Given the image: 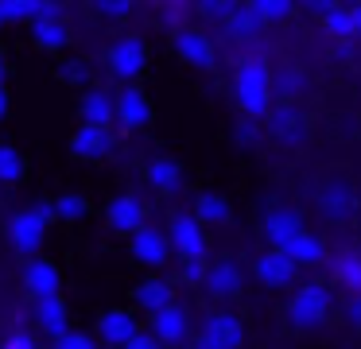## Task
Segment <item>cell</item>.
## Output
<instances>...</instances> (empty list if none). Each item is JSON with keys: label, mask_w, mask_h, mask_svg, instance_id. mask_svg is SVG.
Instances as JSON below:
<instances>
[{"label": "cell", "mask_w": 361, "mask_h": 349, "mask_svg": "<svg viewBox=\"0 0 361 349\" xmlns=\"http://www.w3.org/2000/svg\"><path fill=\"white\" fill-rule=\"evenodd\" d=\"M55 349H97V338L82 330H66L63 338H55Z\"/></svg>", "instance_id": "36"}, {"label": "cell", "mask_w": 361, "mask_h": 349, "mask_svg": "<svg viewBox=\"0 0 361 349\" xmlns=\"http://www.w3.org/2000/svg\"><path fill=\"white\" fill-rule=\"evenodd\" d=\"M0 23H8V0H0Z\"/></svg>", "instance_id": "47"}, {"label": "cell", "mask_w": 361, "mask_h": 349, "mask_svg": "<svg viewBox=\"0 0 361 349\" xmlns=\"http://www.w3.org/2000/svg\"><path fill=\"white\" fill-rule=\"evenodd\" d=\"M125 349H164V345H159V341L152 338V330H140V333H136V338L128 341Z\"/></svg>", "instance_id": "42"}, {"label": "cell", "mask_w": 361, "mask_h": 349, "mask_svg": "<svg viewBox=\"0 0 361 349\" xmlns=\"http://www.w3.org/2000/svg\"><path fill=\"white\" fill-rule=\"evenodd\" d=\"M353 47H357V43H330V59H334L338 66H350V62H353Z\"/></svg>", "instance_id": "40"}, {"label": "cell", "mask_w": 361, "mask_h": 349, "mask_svg": "<svg viewBox=\"0 0 361 349\" xmlns=\"http://www.w3.org/2000/svg\"><path fill=\"white\" fill-rule=\"evenodd\" d=\"M221 27H226V35H229V39H237V43H252V39L264 35V23H260V16L252 12L249 4H237V8H233V16H229V20L221 23Z\"/></svg>", "instance_id": "29"}, {"label": "cell", "mask_w": 361, "mask_h": 349, "mask_svg": "<svg viewBox=\"0 0 361 349\" xmlns=\"http://www.w3.org/2000/svg\"><path fill=\"white\" fill-rule=\"evenodd\" d=\"M338 295L322 279H307L283 299V326L295 333H319L322 326H330V318L338 314Z\"/></svg>", "instance_id": "2"}, {"label": "cell", "mask_w": 361, "mask_h": 349, "mask_svg": "<svg viewBox=\"0 0 361 349\" xmlns=\"http://www.w3.org/2000/svg\"><path fill=\"white\" fill-rule=\"evenodd\" d=\"M55 214L59 221H82L90 214V202L82 194H63V198H55Z\"/></svg>", "instance_id": "33"}, {"label": "cell", "mask_w": 361, "mask_h": 349, "mask_svg": "<svg viewBox=\"0 0 361 349\" xmlns=\"http://www.w3.org/2000/svg\"><path fill=\"white\" fill-rule=\"evenodd\" d=\"M152 116H156V109H152L148 93H144L140 85H125V90L117 93V124H121L125 132L148 128Z\"/></svg>", "instance_id": "18"}, {"label": "cell", "mask_w": 361, "mask_h": 349, "mask_svg": "<svg viewBox=\"0 0 361 349\" xmlns=\"http://www.w3.org/2000/svg\"><path fill=\"white\" fill-rule=\"evenodd\" d=\"M35 314H39V326L51 333V338H63V333L71 330V314H66L63 295H51V299H39Z\"/></svg>", "instance_id": "30"}, {"label": "cell", "mask_w": 361, "mask_h": 349, "mask_svg": "<svg viewBox=\"0 0 361 349\" xmlns=\"http://www.w3.org/2000/svg\"><path fill=\"white\" fill-rule=\"evenodd\" d=\"M202 291L210 295L214 302H233V299H241V291H245V268L237 260H214L210 264V271H206V283H202Z\"/></svg>", "instance_id": "14"}, {"label": "cell", "mask_w": 361, "mask_h": 349, "mask_svg": "<svg viewBox=\"0 0 361 349\" xmlns=\"http://www.w3.org/2000/svg\"><path fill=\"white\" fill-rule=\"evenodd\" d=\"M4 78H8V62H4V54H0V90H4Z\"/></svg>", "instance_id": "46"}, {"label": "cell", "mask_w": 361, "mask_h": 349, "mask_svg": "<svg viewBox=\"0 0 361 349\" xmlns=\"http://www.w3.org/2000/svg\"><path fill=\"white\" fill-rule=\"evenodd\" d=\"M187 12H190L187 4H164V8H159L164 23H167V27H175V31H183V27H187V23H183V20H187Z\"/></svg>", "instance_id": "37"}, {"label": "cell", "mask_w": 361, "mask_h": 349, "mask_svg": "<svg viewBox=\"0 0 361 349\" xmlns=\"http://www.w3.org/2000/svg\"><path fill=\"white\" fill-rule=\"evenodd\" d=\"M55 202H39V206L24 209V214L12 217V245H16V252L32 256L39 252L43 237H47V225L55 221Z\"/></svg>", "instance_id": "8"}, {"label": "cell", "mask_w": 361, "mask_h": 349, "mask_svg": "<svg viewBox=\"0 0 361 349\" xmlns=\"http://www.w3.org/2000/svg\"><path fill=\"white\" fill-rule=\"evenodd\" d=\"M190 214L202 221V229H226V225H233V202L221 190H198Z\"/></svg>", "instance_id": "22"}, {"label": "cell", "mask_w": 361, "mask_h": 349, "mask_svg": "<svg viewBox=\"0 0 361 349\" xmlns=\"http://www.w3.org/2000/svg\"><path fill=\"white\" fill-rule=\"evenodd\" d=\"M283 252L291 256V260L299 264V268H322V264H330V248H326V240L319 237V233H311V229H303L295 240H291Z\"/></svg>", "instance_id": "27"}, {"label": "cell", "mask_w": 361, "mask_h": 349, "mask_svg": "<svg viewBox=\"0 0 361 349\" xmlns=\"http://www.w3.org/2000/svg\"><path fill=\"white\" fill-rule=\"evenodd\" d=\"M105 62H109V74L117 78V82L133 85L136 78L148 70V43H144L140 35H121V39H113Z\"/></svg>", "instance_id": "9"}, {"label": "cell", "mask_w": 361, "mask_h": 349, "mask_svg": "<svg viewBox=\"0 0 361 349\" xmlns=\"http://www.w3.org/2000/svg\"><path fill=\"white\" fill-rule=\"evenodd\" d=\"M249 8L260 16V23H264V27H272V23H288L291 16L299 12V8L291 4V0H252Z\"/></svg>", "instance_id": "32"}, {"label": "cell", "mask_w": 361, "mask_h": 349, "mask_svg": "<svg viewBox=\"0 0 361 349\" xmlns=\"http://www.w3.org/2000/svg\"><path fill=\"white\" fill-rule=\"evenodd\" d=\"M113 132L109 128H90V124H82L78 132L71 136V155L74 159H82V163H97V159H105V155L113 152Z\"/></svg>", "instance_id": "23"}, {"label": "cell", "mask_w": 361, "mask_h": 349, "mask_svg": "<svg viewBox=\"0 0 361 349\" xmlns=\"http://www.w3.org/2000/svg\"><path fill=\"white\" fill-rule=\"evenodd\" d=\"M59 287H63V276H59V268L51 260H27L24 264V291L35 302L59 295Z\"/></svg>", "instance_id": "25"}, {"label": "cell", "mask_w": 361, "mask_h": 349, "mask_svg": "<svg viewBox=\"0 0 361 349\" xmlns=\"http://www.w3.org/2000/svg\"><path fill=\"white\" fill-rule=\"evenodd\" d=\"M353 8V27H357V43H361V0L357 4H350Z\"/></svg>", "instance_id": "44"}, {"label": "cell", "mask_w": 361, "mask_h": 349, "mask_svg": "<svg viewBox=\"0 0 361 349\" xmlns=\"http://www.w3.org/2000/svg\"><path fill=\"white\" fill-rule=\"evenodd\" d=\"M249 330H245V318L233 310H210L202 318V326L195 330V349H245Z\"/></svg>", "instance_id": "5"}, {"label": "cell", "mask_w": 361, "mask_h": 349, "mask_svg": "<svg viewBox=\"0 0 361 349\" xmlns=\"http://www.w3.org/2000/svg\"><path fill=\"white\" fill-rule=\"evenodd\" d=\"M187 349H195V345H187Z\"/></svg>", "instance_id": "49"}, {"label": "cell", "mask_w": 361, "mask_h": 349, "mask_svg": "<svg viewBox=\"0 0 361 349\" xmlns=\"http://www.w3.org/2000/svg\"><path fill=\"white\" fill-rule=\"evenodd\" d=\"M128 252H133V260L144 264V268H164V264L171 260V240H167V229L144 225L140 233L128 237Z\"/></svg>", "instance_id": "16"}, {"label": "cell", "mask_w": 361, "mask_h": 349, "mask_svg": "<svg viewBox=\"0 0 361 349\" xmlns=\"http://www.w3.org/2000/svg\"><path fill=\"white\" fill-rule=\"evenodd\" d=\"M0 349H39V345H35V338H32L27 330H16V333H12V338L4 341Z\"/></svg>", "instance_id": "41"}, {"label": "cell", "mask_w": 361, "mask_h": 349, "mask_svg": "<svg viewBox=\"0 0 361 349\" xmlns=\"http://www.w3.org/2000/svg\"><path fill=\"white\" fill-rule=\"evenodd\" d=\"M171 43H175V54H179V59L187 62L190 70H202V74L218 70V43H214V39L206 35L202 27H183V31H175Z\"/></svg>", "instance_id": "12"}, {"label": "cell", "mask_w": 361, "mask_h": 349, "mask_svg": "<svg viewBox=\"0 0 361 349\" xmlns=\"http://www.w3.org/2000/svg\"><path fill=\"white\" fill-rule=\"evenodd\" d=\"M229 140H233L241 152H257V147L264 144V124L241 116V121H233V128H229Z\"/></svg>", "instance_id": "31"}, {"label": "cell", "mask_w": 361, "mask_h": 349, "mask_svg": "<svg viewBox=\"0 0 361 349\" xmlns=\"http://www.w3.org/2000/svg\"><path fill=\"white\" fill-rule=\"evenodd\" d=\"M59 74H63L66 82H86V62H66Z\"/></svg>", "instance_id": "43"}, {"label": "cell", "mask_w": 361, "mask_h": 349, "mask_svg": "<svg viewBox=\"0 0 361 349\" xmlns=\"http://www.w3.org/2000/svg\"><path fill=\"white\" fill-rule=\"evenodd\" d=\"M206 271H210V260H179V283L183 287H202Z\"/></svg>", "instance_id": "35"}, {"label": "cell", "mask_w": 361, "mask_h": 349, "mask_svg": "<svg viewBox=\"0 0 361 349\" xmlns=\"http://www.w3.org/2000/svg\"><path fill=\"white\" fill-rule=\"evenodd\" d=\"M144 178H148V186L156 194H164V198H175V194L187 186V171H183V163L171 159V155H156V159L148 163V171H144Z\"/></svg>", "instance_id": "21"}, {"label": "cell", "mask_w": 361, "mask_h": 349, "mask_svg": "<svg viewBox=\"0 0 361 349\" xmlns=\"http://www.w3.org/2000/svg\"><path fill=\"white\" fill-rule=\"evenodd\" d=\"M97 12H102V16H109V20H128L133 4H125V0H113V4H97Z\"/></svg>", "instance_id": "39"}, {"label": "cell", "mask_w": 361, "mask_h": 349, "mask_svg": "<svg viewBox=\"0 0 361 349\" xmlns=\"http://www.w3.org/2000/svg\"><path fill=\"white\" fill-rule=\"evenodd\" d=\"M314 214L330 225H353L361 217V198L350 175H326L314 186Z\"/></svg>", "instance_id": "3"}, {"label": "cell", "mask_w": 361, "mask_h": 349, "mask_svg": "<svg viewBox=\"0 0 361 349\" xmlns=\"http://www.w3.org/2000/svg\"><path fill=\"white\" fill-rule=\"evenodd\" d=\"M311 93H314V78L307 66H299V62L272 66V97L276 101H283V105H303Z\"/></svg>", "instance_id": "13"}, {"label": "cell", "mask_w": 361, "mask_h": 349, "mask_svg": "<svg viewBox=\"0 0 361 349\" xmlns=\"http://www.w3.org/2000/svg\"><path fill=\"white\" fill-rule=\"evenodd\" d=\"M264 136L272 140V144H280V147H303V144H311V136H314L311 109L276 101L272 113L264 116Z\"/></svg>", "instance_id": "4"}, {"label": "cell", "mask_w": 361, "mask_h": 349, "mask_svg": "<svg viewBox=\"0 0 361 349\" xmlns=\"http://www.w3.org/2000/svg\"><path fill=\"white\" fill-rule=\"evenodd\" d=\"M299 264L291 260L288 252H276V248H264V252L252 260V279H257L264 291H295L299 287Z\"/></svg>", "instance_id": "7"}, {"label": "cell", "mask_w": 361, "mask_h": 349, "mask_svg": "<svg viewBox=\"0 0 361 349\" xmlns=\"http://www.w3.org/2000/svg\"><path fill=\"white\" fill-rule=\"evenodd\" d=\"M136 333H140V322H136V314H133V310H125V307L105 310V314L97 318V341L109 345V349H125Z\"/></svg>", "instance_id": "19"}, {"label": "cell", "mask_w": 361, "mask_h": 349, "mask_svg": "<svg viewBox=\"0 0 361 349\" xmlns=\"http://www.w3.org/2000/svg\"><path fill=\"white\" fill-rule=\"evenodd\" d=\"M171 302H179L175 299V283H167V279H159V276H152V279H144L140 287L133 291V307L140 310V314H159V310H167Z\"/></svg>", "instance_id": "24"}, {"label": "cell", "mask_w": 361, "mask_h": 349, "mask_svg": "<svg viewBox=\"0 0 361 349\" xmlns=\"http://www.w3.org/2000/svg\"><path fill=\"white\" fill-rule=\"evenodd\" d=\"M24 175V159L12 144H0V183H16Z\"/></svg>", "instance_id": "34"}, {"label": "cell", "mask_w": 361, "mask_h": 349, "mask_svg": "<svg viewBox=\"0 0 361 349\" xmlns=\"http://www.w3.org/2000/svg\"><path fill=\"white\" fill-rule=\"evenodd\" d=\"M105 221H109L113 233L133 237V233H140L144 225H148V206H144L140 194H117V198L105 206Z\"/></svg>", "instance_id": "15"}, {"label": "cell", "mask_w": 361, "mask_h": 349, "mask_svg": "<svg viewBox=\"0 0 361 349\" xmlns=\"http://www.w3.org/2000/svg\"><path fill=\"white\" fill-rule=\"evenodd\" d=\"M32 39L43 47V51H63L71 43V27L63 20V8L59 4H47L39 16L32 20Z\"/></svg>", "instance_id": "20"}, {"label": "cell", "mask_w": 361, "mask_h": 349, "mask_svg": "<svg viewBox=\"0 0 361 349\" xmlns=\"http://www.w3.org/2000/svg\"><path fill=\"white\" fill-rule=\"evenodd\" d=\"M82 124L90 128H113L117 124V97H109L105 90H86L82 93Z\"/></svg>", "instance_id": "26"}, {"label": "cell", "mask_w": 361, "mask_h": 349, "mask_svg": "<svg viewBox=\"0 0 361 349\" xmlns=\"http://www.w3.org/2000/svg\"><path fill=\"white\" fill-rule=\"evenodd\" d=\"M357 237H361V217H357Z\"/></svg>", "instance_id": "48"}, {"label": "cell", "mask_w": 361, "mask_h": 349, "mask_svg": "<svg viewBox=\"0 0 361 349\" xmlns=\"http://www.w3.org/2000/svg\"><path fill=\"white\" fill-rule=\"evenodd\" d=\"M303 229H307L303 214H299L295 206H288V202H276V206H268L264 217H260V233H264V240L276 248V252H283V248H288Z\"/></svg>", "instance_id": "10"}, {"label": "cell", "mask_w": 361, "mask_h": 349, "mask_svg": "<svg viewBox=\"0 0 361 349\" xmlns=\"http://www.w3.org/2000/svg\"><path fill=\"white\" fill-rule=\"evenodd\" d=\"M326 271H330V287H334V291H345V299H350V295H361V245L330 252Z\"/></svg>", "instance_id": "17"}, {"label": "cell", "mask_w": 361, "mask_h": 349, "mask_svg": "<svg viewBox=\"0 0 361 349\" xmlns=\"http://www.w3.org/2000/svg\"><path fill=\"white\" fill-rule=\"evenodd\" d=\"M326 31V43H357V27H353V8L350 4H330V12L319 20Z\"/></svg>", "instance_id": "28"}, {"label": "cell", "mask_w": 361, "mask_h": 349, "mask_svg": "<svg viewBox=\"0 0 361 349\" xmlns=\"http://www.w3.org/2000/svg\"><path fill=\"white\" fill-rule=\"evenodd\" d=\"M152 338L159 341L164 349H187L195 341V326H190V310L183 302H171L167 310L152 314Z\"/></svg>", "instance_id": "11"}, {"label": "cell", "mask_w": 361, "mask_h": 349, "mask_svg": "<svg viewBox=\"0 0 361 349\" xmlns=\"http://www.w3.org/2000/svg\"><path fill=\"white\" fill-rule=\"evenodd\" d=\"M342 318H345V326H350V330L361 333V295H350V299L342 302Z\"/></svg>", "instance_id": "38"}, {"label": "cell", "mask_w": 361, "mask_h": 349, "mask_svg": "<svg viewBox=\"0 0 361 349\" xmlns=\"http://www.w3.org/2000/svg\"><path fill=\"white\" fill-rule=\"evenodd\" d=\"M4 113H8V90H0V121H4Z\"/></svg>", "instance_id": "45"}, {"label": "cell", "mask_w": 361, "mask_h": 349, "mask_svg": "<svg viewBox=\"0 0 361 349\" xmlns=\"http://www.w3.org/2000/svg\"><path fill=\"white\" fill-rule=\"evenodd\" d=\"M167 240H171V252L179 260H210V240H206L202 221L187 209L167 214Z\"/></svg>", "instance_id": "6"}, {"label": "cell", "mask_w": 361, "mask_h": 349, "mask_svg": "<svg viewBox=\"0 0 361 349\" xmlns=\"http://www.w3.org/2000/svg\"><path fill=\"white\" fill-rule=\"evenodd\" d=\"M229 93H233V105L241 109V116L260 121L272 113L276 97H272V66H268L264 54H245L241 62L229 74Z\"/></svg>", "instance_id": "1"}]
</instances>
